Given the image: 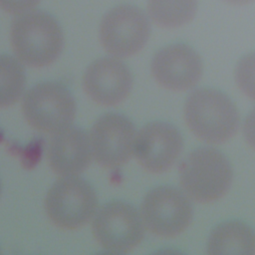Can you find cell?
<instances>
[{"mask_svg": "<svg viewBox=\"0 0 255 255\" xmlns=\"http://www.w3.org/2000/svg\"><path fill=\"white\" fill-rule=\"evenodd\" d=\"M10 39L17 59L33 68L54 63L64 47L60 24L52 15L40 10L17 15L11 25Z\"/></svg>", "mask_w": 255, "mask_h": 255, "instance_id": "6da1fadb", "label": "cell"}, {"mask_svg": "<svg viewBox=\"0 0 255 255\" xmlns=\"http://www.w3.org/2000/svg\"><path fill=\"white\" fill-rule=\"evenodd\" d=\"M184 118L190 130L201 140L220 144L238 130L239 115L233 102L214 89H197L189 94Z\"/></svg>", "mask_w": 255, "mask_h": 255, "instance_id": "7a4b0ae2", "label": "cell"}, {"mask_svg": "<svg viewBox=\"0 0 255 255\" xmlns=\"http://www.w3.org/2000/svg\"><path fill=\"white\" fill-rule=\"evenodd\" d=\"M179 181L185 194L208 203L223 197L232 183V168L226 156L212 147L189 153L179 165Z\"/></svg>", "mask_w": 255, "mask_h": 255, "instance_id": "3957f363", "label": "cell"}, {"mask_svg": "<svg viewBox=\"0 0 255 255\" xmlns=\"http://www.w3.org/2000/svg\"><path fill=\"white\" fill-rule=\"evenodd\" d=\"M98 199L93 186L79 176H65L49 189L45 208L50 220L67 230L78 229L94 218Z\"/></svg>", "mask_w": 255, "mask_h": 255, "instance_id": "277c9868", "label": "cell"}, {"mask_svg": "<svg viewBox=\"0 0 255 255\" xmlns=\"http://www.w3.org/2000/svg\"><path fill=\"white\" fill-rule=\"evenodd\" d=\"M22 111L32 128L52 134L72 125L76 115V102L63 84L42 82L25 94Z\"/></svg>", "mask_w": 255, "mask_h": 255, "instance_id": "5b68a950", "label": "cell"}, {"mask_svg": "<svg viewBox=\"0 0 255 255\" xmlns=\"http://www.w3.org/2000/svg\"><path fill=\"white\" fill-rule=\"evenodd\" d=\"M140 213L131 204L110 201L97 210L93 219V234L98 243L111 253H128L135 248L144 235Z\"/></svg>", "mask_w": 255, "mask_h": 255, "instance_id": "8992f818", "label": "cell"}, {"mask_svg": "<svg viewBox=\"0 0 255 255\" xmlns=\"http://www.w3.org/2000/svg\"><path fill=\"white\" fill-rule=\"evenodd\" d=\"M148 16L138 7L124 4L108 11L100 24L103 48L116 58H127L138 53L150 36Z\"/></svg>", "mask_w": 255, "mask_h": 255, "instance_id": "52a82bcc", "label": "cell"}, {"mask_svg": "<svg viewBox=\"0 0 255 255\" xmlns=\"http://www.w3.org/2000/svg\"><path fill=\"white\" fill-rule=\"evenodd\" d=\"M140 215L151 233L171 238L189 226L193 209L186 194L173 186L161 185L146 193L141 202Z\"/></svg>", "mask_w": 255, "mask_h": 255, "instance_id": "ba28073f", "label": "cell"}, {"mask_svg": "<svg viewBox=\"0 0 255 255\" xmlns=\"http://www.w3.org/2000/svg\"><path fill=\"white\" fill-rule=\"evenodd\" d=\"M135 136L134 125L128 117L119 113L101 116L90 133L93 158L103 167H120L133 155Z\"/></svg>", "mask_w": 255, "mask_h": 255, "instance_id": "9c48e42d", "label": "cell"}, {"mask_svg": "<svg viewBox=\"0 0 255 255\" xmlns=\"http://www.w3.org/2000/svg\"><path fill=\"white\" fill-rule=\"evenodd\" d=\"M182 146V136L174 126L151 122L136 133L133 155L146 171L162 173L174 164Z\"/></svg>", "mask_w": 255, "mask_h": 255, "instance_id": "30bf717a", "label": "cell"}, {"mask_svg": "<svg viewBox=\"0 0 255 255\" xmlns=\"http://www.w3.org/2000/svg\"><path fill=\"white\" fill-rule=\"evenodd\" d=\"M154 80L171 91H185L193 88L203 72L198 53L186 44H171L158 50L150 64Z\"/></svg>", "mask_w": 255, "mask_h": 255, "instance_id": "8fae6325", "label": "cell"}, {"mask_svg": "<svg viewBox=\"0 0 255 255\" xmlns=\"http://www.w3.org/2000/svg\"><path fill=\"white\" fill-rule=\"evenodd\" d=\"M83 88L97 104L115 106L129 95L132 76L127 65L116 57H104L94 61L86 69Z\"/></svg>", "mask_w": 255, "mask_h": 255, "instance_id": "7c38bea8", "label": "cell"}, {"mask_svg": "<svg viewBox=\"0 0 255 255\" xmlns=\"http://www.w3.org/2000/svg\"><path fill=\"white\" fill-rule=\"evenodd\" d=\"M92 157L90 136L81 128L71 125L52 133L48 161L56 174L78 176L90 165Z\"/></svg>", "mask_w": 255, "mask_h": 255, "instance_id": "4fadbf2b", "label": "cell"}, {"mask_svg": "<svg viewBox=\"0 0 255 255\" xmlns=\"http://www.w3.org/2000/svg\"><path fill=\"white\" fill-rule=\"evenodd\" d=\"M208 254H255V232L241 221H226L215 226L207 240Z\"/></svg>", "mask_w": 255, "mask_h": 255, "instance_id": "5bb4252c", "label": "cell"}, {"mask_svg": "<svg viewBox=\"0 0 255 255\" xmlns=\"http://www.w3.org/2000/svg\"><path fill=\"white\" fill-rule=\"evenodd\" d=\"M198 10V0H147V14L161 28L172 29L191 22Z\"/></svg>", "mask_w": 255, "mask_h": 255, "instance_id": "9a60e30c", "label": "cell"}, {"mask_svg": "<svg viewBox=\"0 0 255 255\" xmlns=\"http://www.w3.org/2000/svg\"><path fill=\"white\" fill-rule=\"evenodd\" d=\"M26 83L22 63L9 55H0V108L15 104L23 95Z\"/></svg>", "mask_w": 255, "mask_h": 255, "instance_id": "2e32d148", "label": "cell"}, {"mask_svg": "<svg viewBox=\"0 0 255 255\" xmlns=\"http://www.w3.org/2000/svg\"><path fill=\"white\" fill-rule=\"evenodd\" d=\"M235 81L238 88L255 100V52L243 56L235 67Z\"/></svg>", "mask_w": 255, "mask_h": 255, "instance_id": "e0dca14e", "label": "cell"}, {"mask_svg": "<svg viewBox=\"0 0 255 255\" xmlns=\"http://www.w3.org/2000/svg\"><path fill=\"white\" fill-rule=\"evenodd\" d=\"M41 0H0V8L13 15L32 11Z\"/></svg>", "mask_w": 255, "mask_h": 255, "instance_id": "ac0fdd59", "label": "cell"}, {"mask_svg": "<svg viewBox=\"0 0 255 255\" xmlns=\"http://www.w3.org/2000/svg\"><path fill=\"white\" fill-rule=\"evenodd\" d=\"M243 134L247 143L255 150V108L249 113L244 122Z\"/></svg>", "mask_w": 255, "mask_h": 255, "instance_id": "d6986e66", "label": "cell"}, {"mask_svg": "<svg viewBox=\"0 0 255 255\" xmlns=\"http://www.w3.org/2000/svg\"><path fill=\"white\" fill-rule=\"evenodd\" d=\"M223 1L230 5H234V6H244V5H248L252 2H254L255 0H223Z\"/></svg>", "mask_w": 255, "mask_h": 255, "instance_id": "ffe728a7", "label": "cell"}, {"mask_svg": "<svg viewBox=\"0 0 255 255\" xmlns=\"http://www.w3.org/2000/svg\"><path fill=\"white\" fill-rule=\"evenodd\" d=\"M1 189H2V186H1V181H0V193H1Z\"/></svg>", "mask_w": 255, "mask_h": 255, "instance_id": "44dd1931", "label": "cell"}]
</instances>
